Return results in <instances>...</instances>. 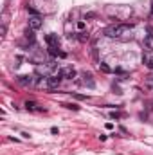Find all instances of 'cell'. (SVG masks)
Wrapping results in <instances>:
<instances>
[{
  "label": "cell",
  "mask_w": 153,
  "mask_h": 155,
  "mask_svg": "<svg viewBox=\"0 0 153 155\" xmlns=\"http://www.w3.org/2000/svg\"><path fill=\"white\" fill-rule=\"evenodd\" d=\"M42 25H43V22H42V18H40V16H31L29 18V29L38 31Z\"/></svg>",
  "instance_id": "4"
},
{
  "label": "cell",
  "mask_w": 153,
  "mask_h": 155,
  "mask_svg": "<svg viewBox=\"0 0 153 155\" xmlns=\"http://www.w3.org/2000/svg\"><path fill=\"white\" fill-rule=\"evenodd\" d=\"M16 79H18V83L24 85V87H29L31 83H33V78H31V76H18Z\"/></svg>",
  "instance_id": "7"
},
{
  "label": "cell",
  "mask_w": 153,
  "mask_h": 155,
  "mask_svg": "<svg viewBox=\"0 0 153 155\" xmlns=\"http://www.w3.org/2000/svg\"><path fill=\"white\" fill-rule=\"evenodd\" d=\"M78 29L83 31V29H85V22H78Z\"/></svg>",
  "instance_id": "18"
},
{
  "label": "cell",
  "mask_w": 153,
  "mask_h": 155,
  "mask_svg": "<svg viewBox=\"0 0 153 155\" xmlns=\"http://www.w3.org/2000/svg\"><path fill=\"white\" fill-rule=\"evenodd\" d=\"M122 116H124V114H121V112H112V117H114V119H119Z\"/></svg>",
  "instance_id": "16"
},
{
  "label": "cell",
  "mask_w": 153,
  "mask_h": 155,
  "mask_svg": "<svg viewBox=\"0 0 153 155\" xmlns=\"http://www.w3.org/2000/svg\"><path fill=\"white\" fill-rule=\"evenodd\" d=\"M130 29H131L130 24H112V25H108L105 29V36H108V38H119V36H122Z\"/></svg>",
  "instance_id": "1"
},
{
  "label": "cell",
  "mask_w": 153,
  "mask_h": 155,
  "mask_svg": "<svg viewBox=\"0 0 153 155\" xmlns=\"http://www.w3.org/2000/svg\"><path fill=\"white\" fill-rule=\"evenodd\" d=\"M27 13L33 15V16H38V11H36V9H33V7H29V6H27Z\"/></svg>",
  "instance_id": "15"
},
{
  "label": "cell",
  "mask_w": 153,
  "mask_h": 155,
  "mask_svg": "<svg viewBox=\"0 0 153 155\" xmlns=\"http://www.w3.org/2000/svg\"><path fill=\"white\" fill-rule=\"evenodd\" d=\"M59 74L63 76L65 79H74L76 78V69L74 67H63V69L59 70Z\"/></svg>",
  "instance_id": "3"
},
{
  "label": "cell",
  "mask_w": 153,
  "mask_h": 155,
  "mask_svg": "<svg viewBox=\"0 0 153 155\" xmlns=\"http://www.w3.org/2000/svg\"><path fill=\"white\" fill-rule=\"evenodd\" d=\"M76 99H87V96H83V94H72Z\"/></svg>",
  "instance_id": "17"
},
{
  "label": "cell",
  "mask_w": 153,
  "mask_h": 155,
  "mask_svg": "<svg viewBox=\"0 0 153 155\" xmlns=\"http://www.w3.org/2000/svg\"><path fill=\"white\" fill-rule=\"evenodd\" d=\"M63 107H65V108H68V110H79V107H78V105H74V103H65Z\"/></svg>",
  "instance_id": "12"
},
{
  "label": "cell",
  "mask_w": 153,
  "mask_h": 155,
  "mask_svg": "<svg viewBox=\"0 0 153 155\" xmlns=\"http://www.w3.org/2000/svg\"><path fill=\"white\" fill-rule=\"evenodd\" d=\"M144 45H146L148 49H151V50H153V34H148V36L144 38Z\"/></svg>",
  "instance_id": "9"
},
{
  "label": "cell",
  "mask_w": 153,
  "mask_h": 155,
  "mask_svg": "<svg viewBox=\"0 0 153 155\" xmlns=\"http://www.w3.org/2000/svg\"><path fill=\"white\" fill-rule=\"evenodd\" d=\"M144 61H146L148 69H153V56H151V58H144Z\"/></svg>",
  "instance_id": "14"
},
{
  "label": "cell",
  "mask_w": 153,
  "mask_h": 155,
  "mask_svg": "<svg viewBox=\"0 0 153 155\" xmlns=\"http://www.w3.org/2000/svg\"><path fill=\"white\" fill-rule=\"evenodd\" d=\"M25 36H27V40H29V42H31V43H34V31H33V29H29Z\"/></svg>",
  "instance_id": "11"
},
{
  "label": "cell",
  "mask_w": 153,
  "mask_h": 155,
  "mask_svg": "<svg viewBox=\"0 0 153 155\" xmlns=\"http://www.w3.org/2000/svg\"><path fill=\"white\" fill-rule=\"evenodd\" d=\"M151 16H153V0H151Z\"/></svg>",
  "instance_id": "19"
},
{
  "label": "cell",
  "mask_w": 153,
  "mask_h": 155,
  "mask_svg": "<svg viewBox=\"0 0 153 155\" xmlns=\"http://www.w3.org/2000/svg\"><path fill=\"white\" fill-rule=\"evenodd\" d=\"M99 69H101V72H105V74H110V72H112V69H110L106 63H103V61L99 63Z\"/></svg>",
  "instance_id": "10"
},
{
  "label": "cell",
  "mask_w": 153,
  "mask_h": 155,
  "mask_svg": "<svg viewBox=\"0 0 153 155\" xmlns=\"http://www.w3.org/2000/svg\"><path fill=\"white\" fill-rule=\"evenodd\" d=\"M78 40H79V42H87V40H88V34H87V33H79Z\"/></svg>",
  "instance_id": "13"
},
{
  "label": "cell",
  "mask_w": 153,
  "mask_h": 155,
  "mask_svg": "<svg viewBox=\"0 0 153 155\" xmlns=\"http://www.w3.org/2000/svg\"><path fill=\"white\" fill-rule=\"evenodd\" d=\"M45 42H47V45L49 47H59V38H58V34H47L45 36Z\"/></svg>",
  "instance_id": "6"
},
{
  "label": "cell",
  "mask_w": 153,
  "mask_h": 155,
  "mask_svg": "<svg viewBox=\"0 0 153 155\" xmlns=\"http://www.w3.org/2000/svg\"><path fill=\"white\" fill-rule=\"evenodd\" d=\"M49 54L50 56H59V58H65L67 56L65 53H61V50H59V47H49Z\"/></svg>",
  "instance_id": "8"
},
{
  "label": "cell",
  "mask_w": 153,
  "mask_h": 155,
  "mask_svg": "<svg viewBox=\"0 0 153 155\" xmlns=\"http://www.w3.org/2000/svg\"><path fill=\"white\" fill-rule=\"evenodd\" d=\"M81 76H83V83H85V85H87L88 88H94V87H96L94 76H92L90 72H87V70H85V72H83V74H81Z\"/></svg>",
  "instance_id": "5"
},
{
  "label": "cell",
  "mask_w": 153,
  "mask_h": 155,
  "mask_svg": "<svg viewBox=\"0 0 153 155\" xmlns=\"http://www.w3.org/2000/svg\"><path fill=\"white\" fill-rule=\"evenodd\" d=\"M61 78H63V76H61L59 72H58V74H50V76H47V87H49V88H58L59 83H61Z\"/></svg>",
  "instance_id": "2"
}]
</instances>
